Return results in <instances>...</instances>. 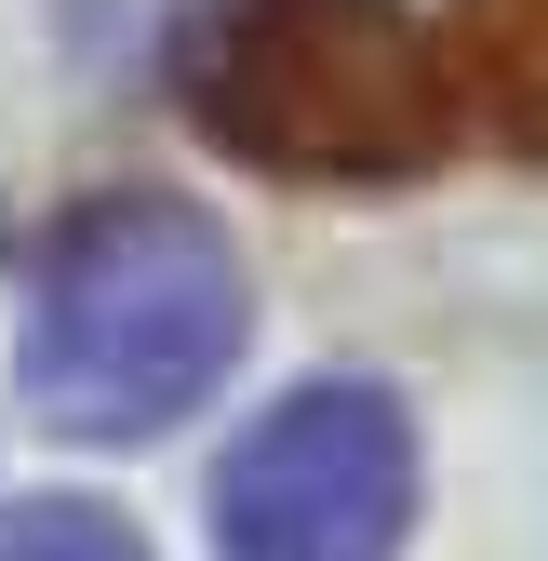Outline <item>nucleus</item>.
<instances>
[{
	"label": "nucleus",
	"instance_id": "5",
	"mask_svg": "<svg viewBox=\"0 0 548 561\" xmlns=\"http://www.w3.org/2000/svg\"><path fill=\"white\" fill-rule=\"evenodd\" d=\"M482 14H495V41L522 27V54H509V81H522V94L548 107V0H482Z\"/></svg>",
	"mask_w": 548,
	"mask_h": 561
},
{
	"label": "nucleus",
	"instance_id": "3",
	"mask_svg": "<svg viewBox=\"0 0 548 561\" xmlns=\"http://www.w3.org/2000/svg\"><path fill=\"white\" fill-rule=\"evenodd\" d=\"M415 535V414L375 375H308L215 468L228 561H401Z\"/></svg>",
	"mask_w": 548,
	"mask_h": 561
},
{
	"label": "nucleus",
	"instance_id": "1",
	"mask_svg": "<svg viewBox=\"0 0 548 561\" xmlns=\"http://www.w3.org/2000/svg\"><path fill=\"white\" fill-rule=\"evenodd\" d=\"M254 334V280L228 228L174 187H94L67 201L41 267H27V401L67 442H161L174 414L228 388Z\"/></svg>",
	"mask_w": 548,
	"mask_h": 561
},
{
	"label": "nucleus",
	"instance_id": "2",
	"mask_svg": "<svg viewBox=\"0 0 548 561\" xmlns=\"http://www.w3.org/2000/svg\"><path fill=\"white\" fill-rule=\"evenodd\" d=\"M174 94L228 161L295 187H401L468 134L455 54L415 0H201Z\"/></svg>",
	"mask_w": 548,
	"mask_h": 561
},
{
	"label": "nucleus",
	"instance_id": "4",
	"mask_svg": "<svg viewBox=\"0 0 548 561\" xmlns=\"http://www.w3.org/2000/svg\"><path fill=\"white\" fill-rule=\"evenodd\" d=\"M0 561H148V535L94 495H27V508H0Z\"/></svg>",
	"mask_w": 548,
	"mask_h": 561
}]
</instances>
